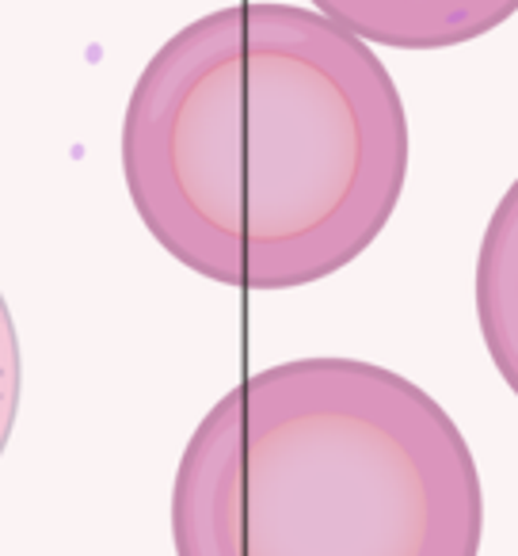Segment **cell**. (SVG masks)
Masks as SVG:
<instances>
[{
    "label": "cell",
    "instance_id": "6da1fadb",
    "mask_svg": "<svg viewBox=\"0 0 518 556\" xmlns=\"http://www.w3.org/2000/svg\"><path fill=\"white\" fill-rule=\"evenodd\" d=\"M123 176L187 270L294 290L381 237L408 176V115L370 42L298 4H229L141 70Z\"/></svg>",
    "mask_w": 518,
    "mask_h": 556
},
{
    "label": "cell",
    "instance_id": "7a4b0ae2",
    "mask_svg": "<svg viewBox=\"0 0 518 556\" xmlns=\"http://www.w3.org/2000/svg\"><path fill=\"white\" fill-rule=\"evenodd\" d=\"M484 488L427 389L294 358L202 416L172 484L176 556H480Z\"/></svg>",
    "mask_w": 518,
    "mask_h": 556
},
{
    "label": "cell",
    "instance_id": "3957f363",
    "mask_svg": "<svg viewBox=\"0 0 518 556\" xmlns=\"http://www.w3.org/2000/svg\"><path fill=\"white\" fill-rule=\"evenodd\" d=\"M313 9L363 42L450 50L503 27L518 0H313Z\"/></svg>",
    "mask_w": 518,
    "mask_h": 556
},
{
    "label": "cell",
    "instance_id": "277c9868",
    "mask_svg": "<svg viewBox=\"0 0 518 556\" xmlns=\"http://www.w3.org/2000/svg\"><path fill=\"white\" fill-rule=\"evenodd\" d=\"M477 320L488 358L518 396V179L503 191L480 237Z\"/></svg>",
    "mask_w": 518,
    "mask_h": 556
},
{
    "label": "cell",
    "instance_id": "5b68a950",
    "mask_svg": "<svg viewBox=\"0 0 518 556\" xmlns=\"http://www.w3.org/2000/svg\"><path fill=\"white\" fill-rule=\"evenodd\" d=\"M16 412H20V340L9 305L0 298V454L9 446Z\"/></svg>",
    "mask_w": 518,
    "mask_h": 556
}]
</instances>
